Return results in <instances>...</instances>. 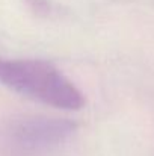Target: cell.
Wrapping results in <instances>:
<instances>
[{"mask_svg": "<svg viewBox=\"0 0 154 156\" xmlns=\"http://www.w3.org/2000/svg\"><path fill=\"white\" fill-rule=\"evenodd\" d=\"M0 83L39 103L77 111L83 108L82 91L53 64L43 59H0Z\"/></svg>", "mask_w": 154, "mask_h": 156, "instance_id": "1", "label": "cell"}, {"mask_svg": "<svg viewBox=\"0 0 154 156\" xmlns=\"http://www.w3.org/2000/svg\"><path fill=\"white\" fill-rule=\"evenodd\" d=\"M27 3L38 14H53V11H54L53 3L47 2V0H27Z\"/></svg>", "mask_w": 154, "mask_h": 156, "instance_id": "3", "label": "cell"}, {"mask_svg": "<svg viewBox=\"0 0 154 156\" xmlns=\"http://www.w3.org/2000/svg\"><path fill=\"white\" fill-rule=\"evenodd\" d=\"M0 59H2V58H0Z\"/></svg>", "mask_w": 154, "mask_h": 156, "instance_id": "4", "label": "cell"}, {"mask_svg": "<svg viewBox=\"0 0 154 156\" xmlns=\"http://www.w3.org/2000/svg\"><path fill=\"white\" fill-rule=\"evenodd\" d=\"M77 130V123L51 115H21L5 127L6 140L20 150L38 152L62 146Z\"/></svg>", "mask_w": 154, "mask_h": 156, "instance_id": "2", "label": "cell"}]
</instances>
